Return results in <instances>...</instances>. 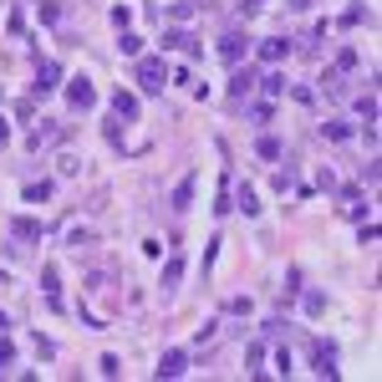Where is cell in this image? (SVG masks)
Here are the masks:
<instances>
[{
  "instance_id": "1",
  "label": "cell",
  "mask_w": 382,
  "mask_h": 382,
  "mask_svg": "<svg viewBox=\"0 0 382 382\" xmlns=\"http://www.w3.org/2000/svg\"><path fill=\"white\" fill-rule=\"evenodd\" d=\"M138 87L143 92H163L168 87V67L158 57H138Z\"/></svg>"
},
{
  "instance_id": "2",
  "label": "cell",
  "mask_w": 382,
  "mask_h": 382,
  "mask_svg": "<svg viewBox=\"0 0 382 382\" xmlns=\"http://www.w3.org/2000/svg\"><path fill=\"white\" fill-rule=\"evenodd\" d=\"M311 372H316V377H336V347H332V341H316Z\"/></svg>"
},
{
  "instance_id": "3",
  "label": "cell",
  "mask_w": 382,
  "mask_h": 382,
  "mask_svg": "<svg viewBox=\"0 0 382 382\" xmlns=\"http://www.w3.org/2000/svg\"><path fill=\"white\" fill-rule=\"evenodd\" d=\"M61 87V61H41V72H36V97H51V92Z\"/></svg>"
},
{
  "instance_id": "4",
  "label": "cell",
  "mask_w": 382,
  "mask_h": 382,
  "mask_svg": "<svg viewBox=\"0 0 382 382\" xmlns=\"http://www.w3.org/2000/svg\"><path fill=\"white\" fill-rule=\"evenodd\" d=\"M153 372H158V377H183V372H189V352H179V347H174V352H163Z\"/></svg>"
},
{
  "instance_id": "5",
  "label": "cell",
  "mask_w": 382,
  "mask_h": 382,
  "mask_svg": "<svg viewBox=\"0 0 382 382\" xmlns=\"http://www.w3.org/2000/svg\"><path fill=\"white\" fill-rule=\"evenodd\" d=\"M245 51H250V36H240V31H225V36H219V57H225L230 67L245 57Z\"/></svg>"
},
{
  "instance_id": "6",
  "label": "cell",
  "mask_w": 382,
  "mask_h": 382,
  "mask_svg": "<svg viewBox=\"0 0 382 382\" xmlns=\"http://www.w3.org/2000/svg\"><path fill=\"white\" fill-rule=\"evenodd\" d=\"M291 57V41H285V36H265V41H260V61H265V67H275V61H285Z\"/></svg>"
},
{
  "instance_id": "7",
  "label": "cell",
  "mask_w": 382,
  "mask_h": 382,
  "mask_svg": "<svg viewBox=\"0 0 382 382\" xmlns=\"http://www.w3.org/2000/svg\"><path fill=\"white\" fill-rule=\"evenodd\" d=\"M67 97H72V108H92L97 102V87L87 82V77H72V87H67Z\"/></svg>"
},
{
  "instance_id": "8",
  "label": "cell",
  "mask_w": 382,
  "mask_h": 382,
  "mask_svg": "<svg viewBox=\"0 0 382 382\" xmlns=\"http://www.w3.org/2000/svg\"><path fill=\"white\" fill-rule=\"evenodd\" d=\"M163 51H183V57H199V41L189 31H163Z\"/></svg>"
},
{
  "instance_id": "9",
  "label": "cell",
  "mask_w": 382,
  "mask_h": 382,
  "mask_svg": "<svg viewBox=\"0 0 382 382\" xmlns=\"http://www.w3.org/2000/svg\"><path fill=\"white\" fill-rule=\"evenodd\" d=\"M61 138V128H57V117H41V123L31 128V148H41V143H57Z\"/></svg>"
},
{
  "instance_id": "10",
  "label": "cell",
  "mask_w": 382,
  "mask_h": 382,
  "mask_svg": "<svg viewBox=\"0 0 382 382\" xmlns=\"http://www.w3.org/2000/svg\"><path fill=\"white\" fill-rule=\"evenodd\" d=\"M260 77H255V67H234V77H230V92L234 97H250V87H255Z\"/></svg>"
},
{
  "instance_id": "11",
  "label": "cell",
  "mask_w": 382,
  "mask_h": 382,
  "mask_svg": "<svg viewBox=\"0 0 382 382\" xmlns=\"http://www.w3.org/2000/svg\"><path fill=\"white\" fill-rule=\"evenodd\" d=\"M179 281H183V255H168L163 281H158V285H163V296H168V291H179Z\"/></svg>"
},
{
  "instance_id": "12",
  "label": "cell",
  "mask_w": 382,
  "mask_h": 382,
  "mask_svg": "<svg viewBox=\"0 0 382 382\" xmlns=\"http://www.w3.org/2000/svg\"><path fill=\"white\" fill-rule=\"evenodd\" d=\"M234 209H245V214L255 219V214H260V194L250 189V183H240V194H234Z\"/></svg>"
},
{
  "instance_id": "13",
  "label": "cell",
  "mask_w": 382,
  "mask_h": 382,
  "mask_svg": "<svg viewBox=\"0 0 382 382\" xmlns=\"http://www.w3.org/2000/svg\"><path fill=\"white\" fill-rule=\"evenodd\" d=\"M168 204H174V209H179V214H183V209H189V204H194V174H189V179H183V183H179V189H174V194H168Z\"/></svg>"
},
{
  "instance_id": "14",
  "label": "cell",
  "mask_w": 382,
  "mask_h": 382,
  "mask_svg": "<svg viewBox=\"0 0 382 382\" xmlns=\"http://www.w3.org/2000/svg\"><path fill=\"white\" fill-rule=\"evenodd\" d=\"M112 117H138V97L133 92H117L112 97Z\"/></svg>"
},
{
  "instance_id": "15",
  "label": "cell",
  "mask_w": 382,
  "mask_h": 382,
  "mask_svg": "<svg viewBox=\"0 0 382 382\" xmlns=\"http://www.w3.org/2000/svg\"><path fill=\"white\" fill-rule=\"evenodd\" d=\"M41 291H46V301H51V306H61V285H57V265H46V270H41Z\"/></svg>"
},
{
  "instance_id": "16",
  "label": "cell",
  "mask_w": 382,
  "mask_h": 382,
  "mask_svg": "<svg viewBox=\"0 0 382 382\" xmlns=\"http://www.w3.org/2000/svg\"><path fill=\"white\" fill-rule=\"evenodd\" d=\"M230 189H234V179L225 174V179H219V194H214V214H230V209H234L230 204Z\"/></svg>"
},
{
  "instance_id": "17",
  "label": "cell",
  "mask_w": 382,
  "mask_h": 382,
  "mask_svg": "<svg viewBox=\"0 0 382 382\" xmlns=\"http://www.w3.org/2000/svg\"><path fill=\"white\" fill-rule=\"evenodd\" d=\"M321 138H332V143H347V138H352V123H336V117H332V123H321Z\"/></svg>"
},
{
  "instance_id": "18",
  "label": "cell",
  "mask_w": 382,
  "mask_h": 382,
  "mask_svg": "<svg viewBox=\"0 0 382 382\" xmlns=\"http://www.w3.org/2000/svg\"><path fill=\"white\" fill-rule=\"evenodd\" d=\"M10 234H16V240H41V225H36V219H16Z\"/></svg>"
},
{
  "instance_id": "19",
  "label": "cell",
  "mask_w": 382,
  "mask_h": 382,
  "mask_svg": "<svg viewBox=\"0 0 382 382\" xmlns=\"http://www.w3.org/2000/svg\"><path fill=\"white\" fill-rule=\"evenodd\" d=\"M117 51H123V57H143V36L123 31V36H117Z\"/></svg>"
},
{
  "instance_id": "20",
  "label": "cell",
  "mask_w": 382,
  "mask_h": 382,
  "mask_svg": "<svg viewBox=\"0 0 382 382\" xmlns=\"http://www.w3.org/2000/svg\"><path fill=\"white\" fill-rule=\"evenodd\" d=\"M51 199V183L41 179V183H26V204H46Z\"/></svg>"
},
{
  "instance_id": "21",
  "label": "cell",
  "mask_w": 382,
  "mask_h": 382,
  "mask_svg": "<svg viewBox=\"0 0 382 382\" xmlns=\"http://www.w3.org/2000/svg\"><path fill=\"white\" fill-rule=\"evenodd\" d=\"M260 87H265V97H281V92H285V77H281V72H265V77H260Z\"/></svg>"
},
{
  "instance_id": "22",
  "label": "cell",
  "mask_w": 382,
  "mask_h": 382,
  "mask_svg": "<svg viewBox=\"0 0 382 382\" xmlns=\"http://www.w3.org/2000/svg\"><path fill=\"white\" fill-rule=\"evenodd\" d=\"M357 117H362V123H377V97H372V92L357 97Z\"/></svg>"
},
{
  "instance_id": "23",
  "label": "cell",
  "mask_w": 382,
  "mask_h": 382,
  "mask_svg": "<svg viewBox=\"0 0 382 382\" xmlns=\"http://www.w3.org/2000/svg\"><path fill=\"white\" fill-rule=\"evenodd\" d=\"M336 72H357V51H352V46L336 51Z\"/></svg>"
},
{
  "instance_id": "24",
  "label": "cell",
  "mask_w": 382,
  "mask_h": 382,
  "mask_svg": "<svg viewBox=\"0 0 382 382\" xmlns=\"http://www.w3.org/2000/svg\"><path fill=\"white\" fill-rule=\"evenodd\" d=\"M275 189H281V194H291V189H296V168H291V163L275 174Z\"/></svg>"
},
{
  "instance_id": "25",
  "label": "cell",
  "mask_w": 382,
  "mask_h": 382,
  "mask_svg": "<svg viewBox=\"0 0 382 382\" xmlns=\"http://www.w3.org/2000/svg\"><path fill=\"white\" fill-rule=\"evenodd\" d=\"M255 153H260V158H270V163H275V158H281V143H275V138H260V143H255Z\"/></svg>"
},
{
  "instance_id": "26",
  "label": "cell",
  "mask_w": 382,
  "mask_h": 382,
  "mask_svg": "<svg viewBox=\"0 0 382 382\" xmlns=\"http://www.w3.org/2000/svg\"><path fill=\"white\" fill-rule=\"evenodd\" d=\"M250 117H255V128H265L275 112H270V102H255V108H250Z\"/></svg>"
},
{
  "instance_id": "27",
  "label": "cell",
  "mask_w": 382,
  "mask_h": 382,
  "mask_svg": "<svg viewBox=\"0 0 382 382\" xmlns=\"http://www.w3.org/2000/svg\"><path fill=\"white\" fill-rule=\"evenodd\" d=\"M87 245H97V234L92 230H72V250H87Z\"/></svg>"
},
{
  "instance_id": "28",
  "label": "cell",
  "mask_w": 382,
  "mask_h": 382,
  "mask_svg": "<svg viewBox=\"0 0 382 382\" xmlns=\"http://www.w3.org/2000/svg\"><path fill=\"white\" fill-rule=\"evenodd\" d=\"M10 362H16V347H10V341H6V332H0V372H6Z\"/></svg>"
},
{
  "instance_id": "29",
  "label": "cell",
  "mask_w": 382,
  "mask_h": 382,
  "mask_svg": "<svg viewBox=\"0 0 382 382\" xmlns=\"http://www.w3.org/2000/svg\"><path fill=\"white\" fill-rule=\"evenodd\" d=\"M321 311H326V296L311 291V296H306V316H321Z\"/></svg>"
},
{
  "instance_id": "30",
  "label": "cell",
  "mask_w": 382,
  "mask_h": 382,
  "mask_svg": "<svg viewBox=\"0 0 382 382\" xmlns=\"http://www.w3.org/2000/svg\"><path fill=\"white\" fill-rule=\"evenodd\" d=\"M128 21H133V10H128V6H112V26H117V31H128Z\"/></svg>"
},
{
  "instance_id": "31",
  "label": "cell",
  "mask_w": 382,
  "mask_h": 382,
  "mask_svg": "<svg viewBox=\"0 0 382 382\" xmlns=\"http://www.w3.org/2000/svg\"><path fill=\"white\" fill-rule=\"evenodd\" d=\"M97 372H102V377H117V372H123V367H117V357H112V352H108V357H102V362H97Z\"/></svg>"
},
{
  "instance_id": "32",
  "label": "cell",
  "mask_w": 382,
  "mask_h": 382,
  "mask_svg": "<svg viewBox=\"0 0 382 382\" xmlns=\"http://www.w3.org/2000/svg\"><path fill=\"white\" fill-rule=\"evenodd\" d=\"M214 332H219V321H204L199 332H194V341H199V347H204V341H214Z\"/></svg>"
},
{
  "instance_id": "33",
  "label": "cell",
  "mask_w": 382,
  "mask_h": 382,
  "mask_svg": "<svg viewBox=\"0 0 382 382\" xmlns=\"http://www.w3.org/2000/svg\"><path fill=\"white\" fill-rule=\"evenodd\" d=\"M275 372H281V377H291V352H285V347L275 352Z\"/></svg>"
},
{
  "instance_id": "34",
  "label": "cell",
  "mask_w": 382,
  "mask_h": 382,
  "mask_svg": "<svg viewBox=\"0 0 382 382\" xmlns=\"http://www.w3.org/2000/svg\"><path fill=\"white\" fill-rule=\"evenodd\" d=\"M36 352H41V357H57V341H51V336H41V332H36Z\"/></svg>"
},
{
  "instance_id": "35",
  "label": "cell",
  "mask_w": 382,
  "mask_h": 382,
  "mask_svg": "<svg viewBox=\"0 0 382 382\" xmlns=\"http://www.w3.org/2000/svg\"><path fill=\"white\" fill-rule=\"evenodd\" d=\"M41 21H46V26H57V21H61V6H51V0H46V6H41Z\"/></svg>"
},
{
  "instance_id": "36",
  "label": "cell",
  "mask_w": 382,
  "mask_h": 382,
  "mask_svg": "<svg viewBox=\"0 0 382 382\" xmlns=\"http://www.w3.org/2000/svg\"><path fill=\"white\" fill-rule=\"evenodd\" d=\"M0 143H10V123H6V117H0Z\"/></svg>"
},
{
  "instance_id": "37",
  "label": "cell",
  "mask_w": 382,
  "mask_h": 382,
  "mask_svg": "<svg viewBox=\"0 0 382 382\" xmlns=\"http://www.w3.org/2000/svg\"><path fill=\"white\" fill-rule=\"evenodd\" d=\"M291 6H296V10H306V6H316V0H291Z\"/></svg>"
}]
</instances>
